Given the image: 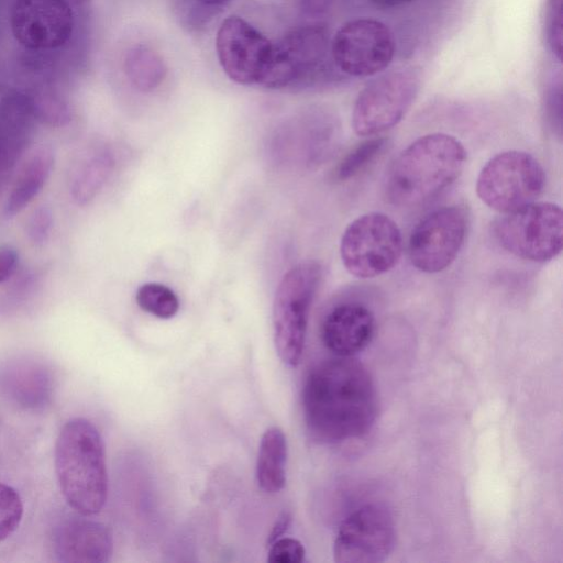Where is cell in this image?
I'll list each match as a JSON object with an SVG mask.
<instances>
[{"instance_id":"cell-20","label":"cell","mask_w":563,"mask_h":563,"mask_svg":"<svg viewBox=\"0 0 563 563\" xmlns=\"http://www.w3.org/2000/svg\"><path fill=\"white\" fill-rule=\"evenodd\" d=\"M135 300L143 311L159 319H170L179 309L176 294L159 283L141 285L136 290Z\"/></svg>"},{"instance_id":"cell-28","label":"cell","mask_w":563,"mask_h":563,"mask_svg":"<svg viewBox=\"0 0 563 563\" xmlns=\"http://www.w3.org/2000/svg\"><path fill=\"white\" fill-rule=\"evenodd\" d=\"M412 0H372L374 4L380 8H396L404 5Z\"/></svg>"},{"instance_id":"cell-4","label":"cell","mask_w":563,"mask_h":563,"mask_svg":"<svg viewBox=\"0 0 563 563\" xmlns=\"http://www.w3.org/2000/svg\"><path fill=\"white\" fill-rule=\"evenodd\" d=\"M321 266L305 262L282 278L273 302L274 342L278 356L296 367L302 356L310 308L321 280Z\"/></svg>"},{"instance_id":"cell-1","label":"cell","mask_w":563,"mask_h":563,"mask_svg":"<svg viewBox=\"0 0 563 563\" xmlns=\"http://www.w3.org/2000/svg\"><path fill=\"white\" fill-rule=\"evenodd\" d=\"M302 406L309 435L319 443L334 444L371 430L378 399L367 368L355 358L338 356L308 374Z\"/></svg>"},{"instance_id":"cell-19","label":"cell","mask_w":563,"mask_h":563,"mask_svg":"<svg viewBox=\"0 0 563 563\" xmlns=\"http://www.w3.org/2000/svg\"><path fill=\"white\" fill-rule=\"evenodd\" d=\"M113 166L112 155L108 152L95 153L78 168L71 184L74 199L84 205L92 199L102 187Z\"/></svg>"},{"instance_id":"cell-13","label":"cell","mask_w":563,"mask_h":563,"mask_svg":"<svg viewBox=\"0 0 563 563\" xmlns=\"http://www.w3.org/2000/svg\"><path fill=\"white\" fill-rule=\"evenodd\" d=\"M10 22L16 41L31 49L64 45L74 26L67 0H15Z\"/></svg>"},{"instance_id":"cell-24","label":"cell","mask_w":563,"mask_h":563,"mask_svg":"<svg viewBox=\"0 0 563 563\" xmlns=\"http://www.w3.org/2000/svg\"><path fill=\"white\" fill-rule=\"evenodd\" d=\"M302 543L294 538H278L271 543L267 561L271 563H301L305 560Z\"/></svg>"},{"instance_id":"cell-15","label":"cell","mask_w":563,"mask_h":563,"mask_svg":"<svg viewBox=\"0 0 563 563\" xmlns=\"http://www.w3.org/2000/svg\"><path fill=\"white\" fill-rule=\"evenodd\" d=\"M375 319L372 311L358 302L333 307L321 323L324 346L339 357H352L372 340Z\"/></svg>"},{"instance_id":"cell-16","label":"cell","mask_w":563,"mask_h":563,"mask_svg":"<svg viewBox=\"0 0 563 563\" xmlns=\"http://www.w3.org/2000/svg\"><path fill=\"white\" fill-rule=\"evenodd\" d=\"M54 550L58 560L65 563L107 562L113 550L112 534L101 522L70 518L57 527Z\"/></svg>"},{"instance_id":"cell-10","label":"cell","mask_w":563,"mask_h":563,"mask_svg":"<svg viewBox=\"0 0 563 563\" xmlns=\"http://www.w3.org/2000/svg\"><path fill=\"white\" fill-rule=\"evenodd\" d=\"M395 40L389 27L372 18L345 22L331 40V57L335 66L352 77L382 73L395 55Z\"/></svg>"},{"instance_id":"cell-6","label":"cell","mask_w":563,"mask_h":563,"mask_svg":"<svg viewBox=\"0 0 563 563\" xmlns=\"http://www.w3.org/2000/svg\"><path fill=\"white\" fill-rule=\"evenodd\" d=\"M499 245L517 257L544 263L563 245V212L552 202H532L505 213L494 223Z\"/></svg>"},{"instance_id":"cell-23","label":"cell","mask_w":563,"mask_h":563,"mask_svg":"<svg viewBox=\"0 0 563 563\" xmlns=\"http://www.w3.org/2000/svg\"><path fill=\"white\" fill-rule=\"evenodd\" d=\"M543 32L548 48L562 60V0H547L543 18Z\"/></svg>"},{"instance_id":"cell-3","label":"cell","mask_w":563,"mask_h":563,"mask_svg":"<svg viewBox=\"0 0 563 563\" xmlns=\"http://www.w3.org/2000/svg\"><path fill=\"white\" fill-rule=\"evenodd\" d=\"M55 471L67 504L79 515L98 514L108 494L104 445L87 419L67 421L55 444Z\"/></svg>"},{"instance_id":"cell-27","label":"cell","mask_w":563,"mask_h":563,"mask_svg":"<svg viewBox=\"0 0 563 563\" xmlns=\"http://www.w3.org/2000/svg\"><path fill=\"white\" fill-rule=\"evenodd\" d=\"M290 521L291 517L288 512L282 514L273 526L267 542L271 544L273 541L280 538L289 527Z\"/></svg>"},{"instance_id":"cell-11","label":"cell","mask_w":563,"mask_h":563,"mask_svg":"<svg viewBox=\"0 0 563 563\" xmlns=\"http://www.w3.org/2000/svg\"><path fill=\"white\" fill-rule=\"evenodd\" d=\"M467 225V212L461 206H444L427 214L409 236L411 264L430 274L448 268L464 244Z\"/></svg>"},{"instance_id":"cell-17","label":"cell","mask_w":563,"mask_h":563,"mask_svg":"<svg viewBox=\"0 0 563 563\" xmlns=\"http://www.w3.org/2000/svg\"><path fill=\"white\" fill-rule=\"evenodd\" d=\"M53 166L48 147L37 148L23 164L8 197L4 213L13 217L23 210L43 188Z\"/></svg>"},{"instance_id":"cell-2","label":"cell","mask_w":563,"mask_h":563,"mask_svg":"<svg viewBox=\"0 0 563 563\" xmlns=\"http://www.w3.org/2000/svg\"><path fill=\"white\" fill-rule=\"evenodd\" d=\"M463 144L452 135L431 133L408 145L390 167L386 194L399 207H416L437 197L461 175Z\"/></svg>"},{"instance_id":"cell-22","label":"cell","mask_w":563,"mask_h":563,"mask_svg":"<svg viewBox=\"0 0 563 563\" xmlns=\"http://www.w3.org/2000/svg\"><path fill=\"white\" fill-rule=\"evenodd\" d=\"M23 517V504L18 492L0 483V542L10 537Z\"/></svg>"},{"instance_id":"cell-25","label":"cell","mask_w":563,"mask_h":563,"mask_svg":"<svg viewBox=\"0 0 563 563\" xmlns=\"http://www.w3.org/2000/svg\"><path fill=\"white\" fill-rule=\"evenodd\" d=\"M52 225V214L47 208L40 207L31 216L27 222V234L30 239L38 244L43 243Z\"/></svg>"},{"instance_id":"cell-14","label":"cell","mask_w":563,"mask_h":563,"mask_svg":"<svg viewBox=\"0 0 563 563\" xmlns=\"http://www.w3.org/2000/svg\"><path fill=\"white\" fill-rule=\"evenodd\" d=\"M331 55V42L322 26H309L275 44V58L265 82L268 88H282L295 80L314 76L323 70Z\"/></svg>"},{"instance_id":"cell-5","label":"cell","mask_w":563,"mask_h":563,"mask_svg":"<svg viewBox=\"0 0 563 563\" xmlns=\"http://www.w3.org/2000/svg\"><path fill=\"white\" fill-rule=\"evenodd\" d=\"M544 185L539 161L527 152L511 150L498 153L483 166L476 192L489 208L509 213L534 202Z\"/></svg>"},{"instance_id":"cell-21","label":"cell","mask_w":563,"mask_h":563,"mask_svg":"<svg viewBox=\"0 0 563 563\" xmlns=\"http://www.w3.org/2000/svg\"><path fill=\"white\" fill-rule=\"evenodd\" d=\"M386 145L385 137H372L363 141L340 162L335 170L336 178L346 180L358 175L384 152Z\"/></svg>"},{"instance_id":"cell-7","label":"cell","mask_w":563,"mask_h":563,"mask_svg":"<svg viewBox=\"0 0 563 563\" xmlns=\"http://www.w3.org/2000/svg\"><path fill=\"white\" fill-rule=\"evenodd\" d=\"M397 223L382 212L353 220L344 230L340 255L345 269L357 278H374L390 271L402 253Z\"/></svg>"},{"instance_id":"cell-26","label":"cell","mask_w":563,"mask_h":563,"mask_svg":"<svg viewBox=\"0 0 563 563\" xmlns=\"http://www.w3.org/2000/svg\"><path fill=\"white\" fill-rule=\"evenodd\" d=\"M19 255L10 245L0 247V283L8 280L15 271Z\"/></svg>"},{"instance_id":"cell-18","label":"cell","mask_w":563,"mask_h":563,"mask_svg":"<svg viewBox=\"0 0 563 563\" xmlns=\"http://www.w3.org/2000/svg\"><path fill=\"white\" fill-rule=\"evenodd\" d=\"M287 441L282 429L272 427L261 438L256 479L266 493H277L286 484Z\"/></svg>"},{"instance_id":"cell-12","label":"cell","mask_w":563,"mask_h":563,"mask_svg":"<svg viewBox=\"0 0 563 563\" xmlns=\"http://www.w3.org/2000/svg\"><path fill=\"white\" fill-rule=\"evenodd\" d=\"M396 529L390 511L380 504H367L341 523L333 547L338 563H379L393 551Z\"/></svg>"},{"instance_id":"cell-9","label":"cell","mask_w":563,"mask_h":563,"mask_svg":"<svg viewBox=\"0 0 563 563\" xmlns=\"http://www.w3.org/2000/svg\"><path fill=\"white\" fill-rule=\"evenodd\" d=\"M216 51L232 81L265 85L274 65L275 44L247 21L238 15L224 19L217 32Z\"/></svg>"},{"instance_id":"cell-8","label":"cell","mask_w":563,"mask_h":563,"mask_svg":"<svg viewBox=\"0 0 563 563\" xmlns=\"http://www.w3.org/2000/svg\"><path fill=\"white\" fill-rule=\"evenodd\" d=\"M419 87L420 74L413 67L391 69L369 80L353 106L355 133L373 136L398 124L411 107Z\"/></svg>"},{"instance_id":"cell-29","label":"cell","mask_w":563,"mask_h":563,"mask_svg":"<svg viewBox=\"0 0 563 563\" xmlns=\"http://www.w3.org/2000/svg\"><path fill=\"white\" fill-rule=\"evenodd\" d=\"M203 4H208V5H219V4H223L225 2H228L229 0H197Z\"/></svg>"}]
</instances>
